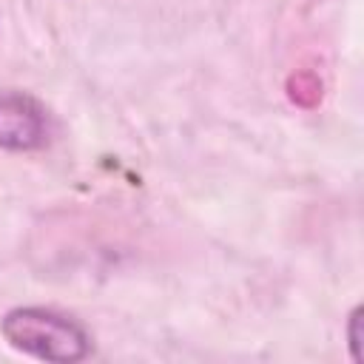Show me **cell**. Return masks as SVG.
<instances>
[{
	"mask_svg": "<svg viewBox=\"0 0 364 364\" xmlns=\"http://www.w3.org/2000/svg\"><path fill=\"white\" fill-rule=\"evenodd\" d=\"M48 139L46 111L37 100L17 91L0 94V148L6 151H34Z\"/></svg>",
	"mask_w": 364,
	"mask_h": 364,
	"instance_id": "2",
	"label": "cell"
},
{
	"mask_svg": "<svg viewBox=\"0 0 364 364\" xmlns=\"http://www.w3.org/2000/svg\"><path fill=\"white\" fill-rule=\"evenodd\" d=\"M287 97L301 108H316L321 102V80L313 71H293L287 77Z\"/></svg>",
	"mask_w": 364,
	"mask_h": 364,
	"instance_id": "3",
	"label": "cell"
},
{
	"mask_svg": "<svg viewBox=\"0 0 364 364\" xmlns=\"http://www.w3.org/2000/svg\"><path fill=\"white\" fill-rule=\"evenodd\" d=\"M347 336H350L353 361H364V347H361V307H355V310L350 313V327H347Z\"/></svg>",
	"mask_w": 364,
	"mask_h": 364,
	"instance_id": "4",
	"label": "cell"
},
{
	"mask_svg": "<svg viewBox=\"0 0 364 364\" xmlns=\"http://www.w3.org/2000/svg\"><path fill=\"white\" fill-rule=\"evenodd\" d=\"M0 327L14 350H23L43 361L68 364L82 361L91 353L88 333L68 316H60L46 307H17L6 313Z\"/></svg>",
	"mask_w": 364,
	"mask_h": 364,
	"instance_id": "1",
	"label": "cell"
}]
</instances>
